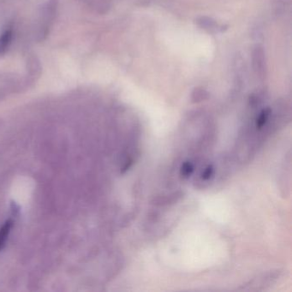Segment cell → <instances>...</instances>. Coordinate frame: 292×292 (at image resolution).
Segmentation results:
<instances>
[{
  "label": "cell",
  "instance_id": "obj_2",
  "mask_svg": "<svg viewBox=\"0 0 292 292\" xmlns=\"http://www.w3.org/2000/svg\"><path fill=\"white\" fill-rule=\"evenodd\" d=\"M196 23L199 27L208 33H217L224 31V26L218 24L217 21L208 17H200L196 19Z\"/></svg>",
  "mask_w": 292,
  "mask_h": 292
},
{
  "label": "cell",
  "instance_id": "obj_4",
  "mask_svg": "<svg viewBox=\"0 0 292 292\" xmlns=\"http://www.w3.org/2000/svg\"><path fill=\"white\" fill-rule=\"evenodd\" d=\"M12 31L6 30L0 35V54L6 53L8 49L9 46L11 45L12 40Z\"/></svg>",
  "mask_w": 292,
  "mask_h": 292
},
{
  "label": "cell",
  "instance_id": "obj_8",
  "mask_svg": "<svg viewBox=\"0 0 292 292\" xmlns=\"http://www.w3.org/2000/svg\"><path fill=\"white\" fill-rule=\"evenodd\" d=\"M212 174H213L212 166H207V168L205 169V171H203L202 175H201V177H202V179L208 180L212 176Z\"/></svg>",
  "mask_w": 292,
  "mask_h": 292
},
{
  "label": "cell",
  "instance_id": "obj_5",
  "mask_svg": "<svg viewBox=\"0 0 292 292\" xmlns=\"http://www.w3.org/2000/svg\"><path fill=\"white\" fill-rule=\"evenodd\" d=\"M272 110L270 108H266L260 113L259 116L257 117V129H262L264 127L265 124H267L268 119L270 118Z\"/></svg>",
  "mask_w": 292,
  "mask_h": 292
},
{
  "label": "cell",
  "instance_id": "obj_6",
  "mask_svg": "<svg viewBox=\"0 0 292 292\" xmlns=\"http://www.w3.org/2000/svg\"><path fill=\"white\" fill-rule=\"evenodd\" d=\"M208 98V93L203 88H196L192 93V100L194 102H201Z\"/></svg>",
  "mask_w": 292,
  "mask_h": 292
},
{
  "label": "cell",
  "instance_id": "obj_7",
  "mask_svg": "<svg viewBox=\"0 0 292 292\" xmlns=\"http://www.w3.org/2000/svg\"><path fill=\"white\" fill-rule=\"evenodd\" d=\"M194 171V166L191 163L186 162L184 164L181 168V175L184 177H189Z\"/></svg>",
  "mask_w": 292,
  "mask_h": 292
},
{
  "label": "cell",
  "instance_id": "obj_1",
  "mask_svg": "<svg viewBox=\"0 0 292 292\" xmlns=\"http://www.w3.org/2000/svg\"><path fill=\"white\" fill-rule=\"evenodd\" d=\"M252 66L253 72L259 80H264L268 73V64L264 48L261 45H257L252 52Z\"/></svg>",
  "mask_w": 292,
  "mask_h": 292
},
{
  "label": "cell",
  "instance_id": "obj_3",
  "mask_svg": "<svg viewBox=\"0 0 292 292\" xmlns=\"http://www.w3.org/2000/svg\"><path fill=\"white\" fill-rule=\"evenodd\" d=\"M12 226H13V221L8 220L6 221V223L4 224L2 228L0 229V250H2L5 248Z\"/></svg>",
  "mask_w": 292,
  "mask_h": 292
}]
</instances>
